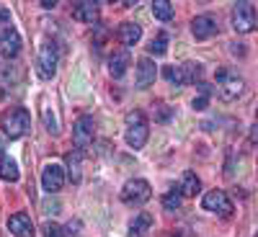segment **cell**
I'll list each match as a JSON object with an SVG mask.
<instances>
[{"mask_svg":"<svg viewBox=\"0 0 258 237\" xmlns=\"http://www.w3.org/2000/svg\"><path fill=\"white\" fill-rule=\"evenodd\" d=\"M57 70V47L54 41H44V44L39 47V75L41 77H52Z\"/></svg>","mask_w":258,"mask_h":237,"instance_id":"ba28073f","label":"cell"},{"mask_svg":"<svg viewBox=\"0 0 258 237\" xmlns=\"http://www.w3.org/2000/svg\"><path fill=\"white\" fill-rule=\"evenodd\" d=\"M199 188H202V183H199L197 173H191V170H186V173L181 176L178 193H181V196H197V193H199Z\"/></svg>","mask_w":258,"mask_h":237,"instance_id":"ac0fdd59","label":"cell"},{"mask_svg":"<svg viewBox=\"0 0 258 237\" xmlns=\"http://www.w3.org/2000/svg\"><path fill=\"white\" fill-rule=\"evenodd\" d=\"M178 206H181V193H178V191H168L165 196H163V209L176 211Z\"/></svg>","mask_w":258,"mask_h":237,"instance_id":"cb8c5ba5","label":"cell"},{"mask_svg":"<svg viewBox=\"0 0 258 237\" xmlns=\"http://www.w3.org/2000/svg\"><path fill=\"white\" fill-rule=\"evenodd\" d=\"M147 52H150V54H155V57L165 54V52H168V34H165V31H160V34H158L153 41H150Z\"/></svg>","mask_w":258,"mask_h":237,"instance_id":"603a6c76","label":"cell"},{"mask_svg":"<svg viewBox=\"0 0 258 237\" xmlns=\"http://www.w3.org/2000/svg\"><path fill=\"white\" fill-rule=\"evenodd\" d=\"M0 149H3V147H0Z\"/></svg>","mask_w":258,"mask_h":237,"instance_id":"d6a6232c","label":"cell"},{"mask_svg":"<svg viewBox=\"0 0 258 237\" xmlns=\"http://www.w3.org/2000/svg\"><path fill=\"white\" fill-rule=\"evenodd\" d=\"M64 234H68V237H78V234H80V222H78V219L70 222L68 227H64Z\"/></svg>","mask_w":258,"mask_h":237,"instance_id":"83f0119b","label":"cell"},{"mask_svg":"<svg viewBox=\"0 0 258 237\" xmlns=\"http://www.w3.org/2000/svg\"><path fill=\"white\" fill-rule=\"evenodd\" d=\"M126 67H129V54L126 52H114L111 59H109V72L114 77H121L126 72Z\"/></svg>","mask_w":258,"mask_h":237,"instance_id":"ffe728a7","label":"cell"},{"mask_svg":"<svg viewBox=\"0 0 258 237\" xmlns=\"http://www.w3.org/2000/svg\"><path fill=\"white\" fill-rule=\"evenodd\" d=\"M150 227H153V214L140 211L132 219V224H129V237H145L150 232Z\"/></svg>","mask_w":258,"mask_h":237,"instance_id":"2e32d148","label":"cell"},{"mask_svg":"<svg viewBox=\"0 0 258 237\" xmlns=\"http://www.w3.org/2000/svg\"><path fill=\"white\" fill-rule=\"evenodd\" d=\"M155 75H158V70H155V62L150 59V57H142L140 62H137V88H147V85H153L155 83Z\"/></svg>","mask_w":258,"mask_h":237,"instance_id":"4fadbf2b","label":"cell"},{"mask_svg":"<svg viewBox=\"0 0 258 237\" xmlns=\"http://www.w3.org/2000/svg\"><path fill=\"white\" fill-rule=\"evenodd\" d=\"M217 96L222 98V101H235L240 93H243V88H245V83H243V77L238 75V72H232V70H217Z\"/></svg>","mask_w":258,"mask_h":237,"instance_id":"3957f363","label":"cell"},{"mask_svg":"<svg viewBox=\"0 0 258 237\" xmlns=\"http://www.w3.org/2000/svg\"><path fill=\"white\" fill-rule=\"evenodd\" d=\"M0 101H3V88H0Z\"/></svg>","mask_w":258,"mask_h":237,"instance_id":"1f68e13d","label":"cell"},{"mask_svg":"<svg viewBox=\"0 0 258 237\" xmlns=\"http://www.w3.org/2000/svg\"><path fill=\"white\" fill-rule=\"evenodd\" d=\"M232 26L235 31L240 34H248L255 29V8L250 3H235L232 8Z\"/></svg>","mask_w":258,"mask_h":237,"instance_id":"5b68a950","label":"cell"},{"mask_svg":"<svg viewBox=\"0 0 258 237\" xmlns=\"http://www.w3.org/2000/svg\"><path fill=\"white\" fill-rule=\"evenodd\" d=\"M178 72H181V85H197L202 80V64L199 62H183L178 64Z\"/></svg>","mask_w":258,"mask_h":237,"instance_id":"9a60e30c","label":"cell"},{"mask_svg":"<svg viewBox=\"0 0 258 237\" xmlns=\"http://www.w3.org/2000/svg\"><path fill=\"white\" fill-rule=\"evenodd\" d=\"M41 186H44V191H49V193H57L64 186V168L57 165V163L44 165V170H41Z\"/></svg>","mask_w":258,"mask_h":237,"instance_id":"9c48e42d","label":"cell"},{"mask_svg":"<svg viewBox=\"0 0 258 237\" xmlns=\"http://www.w3.org/2000/svg\"><path fill=\"white\" fill-rule=\"evenodd\" d=\"M124 124H126V144L132 147V149H140V147H145V142H147V119H145V114L142 111H129L126 114V119H124Z\"/></svg>","mask_w":258,"mask_h":237,"instance_id":"7a4b0ae2","label":"cell"},{"mask_svg":"<svg viewBox=\"0 0 258 237\" xmlns=\"http://www.w3.org/2000/svg\"><path fill=\"white\" fill-rule=\"evenodd\" d=\"M150 196H153V188H150V183L142 181V178L126 181L124 188H121V201L126 206H142V204L150 201Z\"/></svg>","mask_w":258,"mask_h":237,"instance_id":"277c9868","label":"cell"},{"mask_svg":"<svg viewBox=\"0 0 258 237\" xmlns=\"http://www.w3.org/2000/svg\"><path fill=\"white\" fill-rule=\"evenodd\" d=\"M39 6H41V8H54L57 3H54V0H41V3H39Z\"/></svg>","mask_w":258,"mask_h":237,"instance_id":"4dcf8cb0","label":"cell"},{"mask_svg":"<svg viewBox=\"0 0 258 237\" xmlns=\"http://www.w3.org/2000/svg\"><path fill=\"white\" fill-rule=\"evenodd\" d=\"M191 34L197 36L199 41L204 39H212L214 34H217V21H214V16L204 13V16H197L191 21Z\"/></svg>","mask_w":258,"mask_h":237,"instance_id":"30bf717a","label":"cell"},{"mask_svg":"<svg viewBox=\"0 0 258 237\" xmlns=\"http://www.w3.org/2000/svg\"><path fill=\"white\" fill-rule=\"evenodd\" d=\"M153 16L158 21H170L173 18V3H168V0H155L153 3Z\"/></svg>","mask_w":258,"mask_h":237,"instance_id":"7402d4cb","label":"cell"},{"mask_svg":"<svg viewBox=\"0 0 258 237\" xmlns=\"http://www.w3.org/2000/svg\"><path fill=\"white\" fill-rule=\"evenodd\" d=\"M64 163H68V176H70V181H73V183H80V152H78V149L68 152Z\"/></svg>","mask_w":258,"mask_h":237,"instance_id":"44dd1931","label":"cell"},{"mask_svg":"<svg viewBox=\"0 0 258 237\" xmlns=\"http://www.w3.org/2000/svg\"><path fill=\"white\" fill-rule=\"evenodd\" d=\"M163 75H165V80H168V83H173L176 88L181 85V72H178V67H176V64H168V67L163 70Z\"/></svg>","mask_w":258,"mask_h":237,"instance_id":"d4e9b609","label":"cell"},{"mask_svg":"<svg viewBox=\"0 0 258 237\" xmlns=\"http://www.w3.org/2000/svg\"><path fill=\"white\" fill-rule=\"evenodd\" d=\"M18 52H21V36H18V31L16 29H6L3 34H0V54L13 59V57H18Z\"/></svg>","mask_w":258,"mask_h":237,"instance_id":"8fae6325","label":"cell"},{"mask_svg":"<svg viewBox=\"0 0 258 237\" xmlns=\"http://www.w3.org/2000/svg\"><path fill=\"white\" fill-rule=\"evenodd\" d=\"M96 137V121L91 116H80L73 126V142L78 149H85Z\"/></svg>","mask_w":258,"mask_h":237,"instance_id":"8992f818","label":"cell"},{"mask_svg":"<svg viewBox=\"0 0 258 237\" xmlns=\"http://www.w3.org/2000/svg\"><path fill=\"white\" fill-rule=\"evenodd\" d=\"M44 121H47V126H49V132H52V134H57V124H54V119H52V114H49V111H44Z\"/></svg>","mask_w":258,"mask_h":237,"instance_id":"f546056e","label":"cell"},{"mask_svg":"<svg viewBox=\"0 0 258 237\" xmlns=\"http://www.w3.org/2000/svg\"><path fill=\"white\" fill-rule=\"evenodd\" d=\"M8 229H11L16 237H34V234H36V232H34V224H31V217H29V214H24V211L13 214V217L8 219Z\"/></svg>","mask_w":258,"mask_h":237,"instance_id":"7c38bea8","label":"cell"},{"mask_svg":"<svg viewBox=\"0 0 258 237\" xmlns=\"http://www.w3.org/2000/svg\"><path fill=\"white\" fill-rule=\"evenodd\" d=\"M6 24H11V11L6 6H0V26H6Z\"/></svg>","mask_w":258,"mask_h":237,"instance_id":"f1b7e54d","label":"cell"},{"mask_svg":"<svg viewBox=\"0 0 258 237\" xmlns=\"http://www.w3.org/2000/svg\"><path fill=\"white\" fill-rule=\"evenodd\" d=\"M116 36H119V41H121L124 47H135L137 41H140V36H142V29L137 24H121L119 31H116Z\"/></svg>","mask_w":258,"mask_h":237,"instance_id":"e0dca14e","label":"cell"},{"mask_svg":"<svg viewBox=\"0 0 258 237\" xmlns=\"http://www.w3.org/2000/svg\"><path fill=\"white\" fill-rule=\"evenodd\" d=\"M155 119H158V121H163V124L170 119V109H168L165 103H155Z\"/></svg>","mask_w":258,"mask_h":237,"instance_id":"484cf974","label":"cell"},{"mask_svg":"<svg viewBox=\"0 0 258 237\" xmlns=\"http://www.w3.org/2000/svg\"><path fill=\"white\" fill-rule=\"evenodd\" d=\"M44 237H62V227L54 224V222H47L44 224Z\"/></svg>","mask_w":258,"mask_h":237,"instance_id":"4316f807","label":"cell"},{"mask_svg":"<svg viewBox=\"0 0 258 237\" xmlns=\"http://www.w3.org/2000/svg\"><path fill=\"white\" fill-rule=\"evenodd\" d=\"M73 18L80 21V24H96V21H98V3H91V0L78 3L73 8Z\"/></svg>","mask_w":258,"mask_h":237,"instance_id":"5bb4252c","label":"cell"},{"mask_svg":"<svg viewBox=\"0 0 258 237\" xmlns=\"http://www.w3.org/2000/svg\"><path fill=\"white\" fill-rule=\"evenodd\" d=\"M202 206H204L207 211L220 214V217H230V214H232V201L227 199L225 191H209V193H204Z\"/></svg>","mask_w":258,"mask_h":237,"instance_id":"52a82bcc","label":"cell"},{"mask_svg":"<svg viewBox=\"0 0 258 237\" xmlns=\"http://www.w3.org/2000/svg\"><path fill=\"white\" fill-rule=\"evenodd\" d=\"M0 129L6 132L8 139H18L24 137L31 129V116L26 109H8L3 116H0Z\"/></svg>","mask_w":258,"mask_h":237,"instance_id":"6da1fadb","label":"cell"},{"mask_svg":"<svg viewBox=\"0 0 258 237\" xmlns=\"http://www.w3.org/2000/svg\"><path fill=\"white\" fill-rule=\"evenodd\" d=\"M0 178L8 181V183H16V181L21 178L16 160H13V157H8V155H0Z\"/></svg>","mask_w":258,"mask_h":237,"instance_id":"d6986e66","label":"cell"}]
</instances>
